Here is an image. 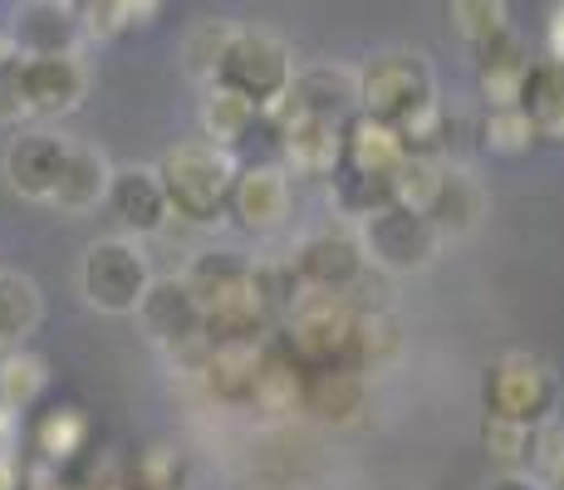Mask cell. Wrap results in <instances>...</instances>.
I'll return each mask as SVG.
<instances>
[{
	"instance_id": "obj_7",
	"label": "cell",
	"mask_w": 564,
	"mask_h": 490,
	"mask_svg": "<svg viewBox=\"0 0 564 490\" xmlns=\"http://www.w3.org/2000/svg\"><path fill=\"white\" fill-rule=\"evenodd\" d=\"M359 246L368 265L383 270V275H417V270H427L437 260L442 236L422 211L388 202L359 221Z\"/></svg>"
},
{
	"instance_id": "obj_19",
	"label": "cell",
	"mask_w": 564,
	"mask_h": 490,
	"mask_svg": "<svg viewBox=\"0 0 564 490\" xmlns=\"http://www.w3.org/2000/svg\"><path fill=\"white\" fill-rule=\"evenodd\" d=\"M108 182H113V162L89 143H69L50 206H59L64 216H84V211H94V206H104Z\"/></svg>"
},
{
	"instance_id": "obj_8",
	"label": "cell",
	"mask_w": 564,
	"mask_h": 490,
	"mask_svg": "<svg viewBox=\"0 0 564 490\" xmlns=\"http://www.w3.org/2000/svg\"><path fill=\"white\" fill-rule=\"evenodd\" d=\"M290 79H295V59H290L285 40H275L270 30H231V45L216 64V84H226L231 94H241L246 104H256L265 113L285 94Z\"/></svg>"
},
{
	"instance_id": "obj_10",
	"label": "cell",
	"mask_w": 564,
	"mask_h": 490,
	"mask_svg": "<svg viewBox=\"0 0 564 490\" xmlns=\"http://www.w3.org/2000/svg\"><path fill=\"white\" fill-rule=\"evenodd\" d=\"M20 94H25V118H64L89 94V69L79 54H20Z\"/></svg>"
},
{
	"instance_id": "obj_31",
	"label": "cell",
	"mask_w": 564,
	"mask_h": 490,
	"mask_svg": "<svg viewBox=\"0 0 564 490\" xmlns=\"http://www.w3.org/2000/svg\"><path fill=\"white\" fill-rule=\"evenodd\" d=\"M481 446L491 461H501V471H535L540 451V427H520V422L481 417Z\"/></svg>"
},
{
	"instance_id": "obj_24",
	"label": "cell",
	"mask_w": 564,
	"mask_h": 490,
	"mask_svg": "<svg viewBox=\"0 0 564 490\" xmlns=\"http://www.w3.org/2000/svg\"><path fill=\"white\" fill-rule=\"evenodd\" d=\"M45 319V300L40 285L20 270H0V353L6 348H25V339Z\"/></svg>"
},
{
	"instance_id": "obj_20",
	"label": "cell",
	"mask_w": 564,
	"mask_h": 490,
	"mask_svg": "<svg viewBox=\"0 0 564 490\" xmlns=\"http://www.w3.org/2000/svg\"><path fill=\"white\" fill-rule=\"evenodd\" d=\"M270 344L265 339H246V344H212L206 363L197 368V378L212 388V398L221 402H251L256 378L265 368Z\"/></svg>"
},
{
	"instance_id": "obj_6",
	"label": "cell",
	"mask_w": 564,
	"mask_h": 490,
	"mask_svg": "<svg viewBox=\"0 0 564 490\" xmlns=\"http://www.w3.org/2000/svg\"><path fill=\"white\" fill-rule=\"evenodd\" d=\"M138 324H143L148 339H153L162 353H172V363L192 368V373H197L206 363V353H212L206 314H202V304L192 300V290L182 285V275H167V280L148 285L143 304H138Z\"/></svg>"
},
{
	"instance_id": "obj_37",
	"label": "cell",
	"mask_w": 564,
	"mask_h": 490,
	"mask_svg": "<svg viewBox=\"0 0 564 490\" xmlns=\"http://www.w3.org/2000/svg\"><path fill=\"white\" fill-rule=\"evenodd\" d=\"M25 118V94H20V54L0 59V123H20Z\"/></svg>"
},
{
	"instance_id": "obj_12",
	"label": "cell",
	"mask_w": 564,
	"mask_h": 490,
	"mask_svg": "<svg viewBox=\"0 0 564 490\" xmlns=\"http://www.w3.org/2000/svg\"><path fill=\"white\" fill-rule=\"evenodd\" d=\"M104 206L113 211V221L123 226V236H133V241H148V236L167 231V221H172V206H167V192H162L158 167H143V162L113 167Z\"/></svg>"
},
{
	"instance_id": "obj_1",
	"label": "cell",
	"mask_w": 564,
	"mask_h": 490,
	"mask_svg": "<svg viewBox=\"0 0 564 490\" xmlns=\"http://www.w3.org/2000/svg\"><path fill=\"white\" fill-rule=\"evenodd\" d=\"M354 89H359V113L398 128L408 152H442L447 113H442L437 98V74H432L422 50L408 45L373 50L354 69Z\"/></svg>"
},
{
	"instance_id": "obj_34",
	"label": "cell",
	"mask_w": 564,
	"mask_h": 490,
	"mask_svg": "<svg viewBox=\"0 0 564 490\" xmlns=\"http://www.w3.org/2000/svg\"><path fill=\"white\" fill-rule=\"evenodd\" d=\"M535 123H530L520 108H486V123H481V143L501 157H520V152L535 148Z\"/></svg>"
},
{
	"instance_id": "obj_29",
	"label": "cell",
	"mask_w": 564,
	"mask_h": 490,
	"mask_svg": "<svg viewBox=\"0 0 564 490\" xmlns=\"http://www.w3.org/2000/svg\"><path fill=\"white\" fill-rule=\"evenodd\" d=\"M442 172H447L442 152H408V157L398 162V172L388 177V196H393L398 206H408V211H422V216H427V206L437 202Z\"/></svg>"
},
{
	"instance_id": "obj_4",
	"label": "cell",
	"mask_w": 564,
	"mask_h": 490,
	"mask_svg": "<svg viewBox=\"0 0 564 490\" xmlns=\"http://www.w3.org/2000/svg\"><path fill=\"white\" fill-rule=\"evenodd\" d=\"M560 402V378L535 353H501L481 373V412L520 427H550Z\"/></svg>"
},
{
	"instance_id": "obj_9",
	"label": "cell",
	"mask_w": 564,
	"mask_h": 490,
	"mask_svg": "<svg viewBox=\"0 0 564 490\" xmlns=\"http://www.w3.org/2000/svg\"><path fill=\"white\" fill-rule=\"evenodd\" d=\"M359 113V89H354V69L339 64H314V69H295L285 94L265 108L270 123H300V118H324V123H349Z\"/></svg>"
},
{
	"instance_id": "obj_2",
	"label": "cell",
	"mask_w": 564,
	"mask_h": 490,
	"mask_svg": "<svg viewBox=\"0 0 564 490\" xmlns=\"http://www.w3.org/2000/svg\"><path fill=\"white\" fill-rule=\"evenodd\" d=\"M162 192H167L172 216L192 226H212L226 216V202H231V182H236V162L226 148L206 143V138H192V143H172L158 162Z\"/></svg>"
},
{
	"instance_id": "obj_3",
	"label": "cell",
	"mask_w": 564,
	"mask_h": 490,
	"mask_svg": "<svg viewBox=\"0 0 564 490\" xmlns=\"http://www.w3.org/2000/svg\"><path fill=\"white\" fill-rule=\"evenodd\" d=\"M354 319H359V314H354L339 294L305 290L295 309L275 324L280 329L275 348L295 358L305 373H314V368H344L349 363V344H354Z\"/></svg>"
},
{
	"instance_id": "obj_14",
	"label": "cell",
	"mask_w": 564,
	"mask_h": 490,
	"mask_svg": "<svg viewBox=\"0 0 564 490\" xmlns=\"http://www.w3.org/2000/svg\"><path fill=\"white\" fill-rule=\"evenodd\" d=\"M64 152H69V138L50 133V128H25V133L10 138L6 148V182L15 196L25 202H50L54 182H59Z\"/></svg>"
},
{
	"instance_id": "obj_15",
	"label": "cell",
	"mask_w": 564,
	"mask_h": 490,
	"mask_svg": "<svg viewBox=\"0 0 564 490\" xmlns=\"http://www.w3.org/2000/svg\"><path fill=\"white\" fill-rule=\"evenodd\" d=\"M300 412L319 417L324 427H359L373 412V392H368V378L354 368H314V373H305Z\"/></svg>"
},
{
	"instance_id": "obj_11",
	"label": "cell",
	"mask_w": 564,
	"mask_h": 490,
	"mask_svg": "<svg viewBox=\"0 0 564 490\" xmlns=\"http://www.w3.org/2000/svg\"><path fill=\"white\" fill-rule=\"evenodd\" d=\"M6 35H10V50L25 54V59H40V54H79L84 20L74 10V0H20Z\"/></svg>"
},
{
	"instance_id": "obj_33",
	"label": "cell",
	"mask_w": 564,
	"mask_h": 490,
	"mask_svg": "<svg viewBox=\"0 0 564 490\" xmlns=\"http://www.w3.org/2000/svg\"><path fill=\"white\" fill-rule=\"evenodd\" d=\"M231 20H202V25L187 30L182 40V59H187V74L197 84H216V64H221L226 45H231Z\"/></svg>"
},
{
	"instance_id": "obj_23",
	"label": "cell",
	"mask_w": 564,
	"mask_h": 490,
	"mask_svg": "<svg viewBox=\"0 0 564 490\" xmlns=\"http://www.w3.org/2000/svg\"><path fill=\"white\" fill-rule=\"evenodd\" d=\"M520 113L535 123L540 138L564 143V59H535L520 89Z\"/></svg>"
},
{
	"instance_id": "obj_27",
	"label": "cell",
	"mask_w": 564,
	"mask_h": 490,
	"mask_svg": "<svg viewBox=\"0 0 564 490\" xmlns=\"http://www.w3.org/2000/svg\"><path fill=\"white\" fill-rule=\"evenodd\" d=\"M300 392H305V368L270 344L265 368H260L251 392V407L265 412V417H290V412H300Z\"/></svg>"
},
{
	"instance_id": "obj_39",
	"label": "cell",
	"mask_w": 564,
	"mask_h": 490,
	"mask_svg": "<svg viewBox=\"0 0 564 490\" xmlns=\"http://www.w3.org/2000/svg\"><path fill=\"white\" fill-rule=\"evenodd\" d=\"M550 59H564V6L550 20Z\"/></svg>"
},
{
	"instance_id": "obj_35",
	"label": "cell",
	"mask_w": 564,
	"mask_h": 490,
	"mask_svg": "<svg viewBox=\"0 0 564 490\" xmlns=\"http://www.w3.org/2000/svg\"><path fill=\"white\" fill-rule=\"evenodd\" d=\"M334 202H339L344 216H373L378 206H388V182H368V177H354V172H334Z\"/></svg>"
},
{
	"instance_id": "obj_32",
	"label": "cell",
	"mask_w": 564,
	"mask_h": 490,
	"mask_svg": "<svg viewBox=\"0 0 564 490\" xmlns=\"http://www.w3.org/2000/svg\"><path fill=\"white\" fill-rule=\"evenodd\" d=\"M452 10V25H457V35L476 50H486L491 40H501L506 30H511V20H506V0H447Z\"/></svg>"
},
{
	"instance_id": "obj_38",
	"label": "cell",
	"mask_w": 564,
	"mask_h": 490,
	"mask_svg": "<svg viewBox=\"0 0 564 490\" xmlns=\"http://www.w3.org/2000/svg\"><path fill=\"white\" fill-rule=\"evenodd\" d=\"M481 490H545V481L535 471H496Z\"/></svg>"
},
{
	"instance_id": "obj_16",
	"label": "cell",
	"mask_w": 564,
	"mask_h": 490,
	"mask_svg": "<svg viewBox=\"0 0 564 490\" xmlns=\"http://www.w3.org/2000/svg\"><path fill=\"white\" fill-rule=\"evenodd\" d=\"M226 211L256 236H270L290 216V177L285 167H236Z\"/></svg>"
},
{
	"instance_id": "obj_25",
	"label": "cell",
	"mask_w": 564,
	"mask_h": 490,
	"mask_svg": "<svg viewBox=\"0 0 564 490\" xmlns=\"http://www.w3.org/2000/svg\"><path fill=\"white\" fill-rule=\"evenodd\" d=\"M251 280V265H246L236 250H202V255H192V265L182 270V285L192 290V300L206 309H216V304L226 300V294H236Z\"/></svg>"
},
{
	"instance_id": "obj_26",
	"label": "cell",
	"mask_w": 564,
	"mask_h": 490,
	"mask_svg": "<svg viewBox=\"0 0 564 490\" xmlns=\"http://www.w3.org/2000/svg\"><path fill=\"white\" fill-rule=\"evenodd\" d=\"M403 353V324L393 319V309H378V314H359L354 319V344H349V363L354 373H383L388 363H398Z\"/></svg>"
},
{
	"instance_id": "obj_13",
	"label": "cell",
	"mask_w": 564,
	"mask_h": 490,
	"mask_svg": "<svg viewBox=\"0 0 564 490\" xmlns=\"http://www.w3.org/2000/svg\"><path fill=\"white\" fill-rule=\"evenodd\" d=\"M364 265H368V260H364L359 236L334 231V226L305 236V241L290 250V270L300 275V285H305V290H324V294H344L354 280L364 275Z\"/></svg>"
},
{
	"instance_id": "obj_21",
	"label": "cell",
	"mask_w": 564,
	"mask_h": 490,
	"mask_svg": "<svg viewBox=\"0 0 564 490\" xmlns=\"http://www.w3.org/2000/svg\"><path fill=\"white\" fill-rule=\"evenodd\" d=\"M481 216H486V187L466 167H452L447 162L442 187H437V202L427 206V221L437 226L442 241H447V236L457 241V236H471L476 226H481Z\"/></svg>"
},
{
	"instance_id": "obj_36",
	"label": "cell",
	"mask_w": 564,
	"mask_h": 490,
	"mask_svg": "<svg viewBox=\"0 0 564 490\" xmlns=\"http://www.w3.org/2000/svg\"><path fill=\"white\" fill-rule=\"evenodd\" d=\"M84 417H79V407H59L54 417L45 422V432H40V446H45L50 456H69L74 446L84 442Z\"/></svg>"
},
{
	"instance_id": "obj_30",
	"label": "cell",
	"mask_w": 564,
	"mask_h": 490,
	"mask_svg": "<svg viewBox=\"0 0 564 490\" xmlns=\"http://www.w3.org/2000/svg\"><path fill=\"white\" fill-rule=\"evenodd\" d=\"M45 388H50L45 358L25 353V348H6L0 353V407L6 412H30Z\"/></svg>"
},
{
	"instance_id": "obj_5",
	"label": "cell",
	"mask_w": 564,
	"mask_h": 490,
	"mask_svg": "<svg viewBox=\"0 0 564 490\" xmlns=\"http://www.w3.org/2000/svg\"><path fill=\"white\" fill-rule=\"evenodd\" d=\"M153 280L148 250L133 236H99L79 260V290L99 314H138Z\"/></svg>"
},
{
	"instance_id": "obj_22",
	"label": "cell",
	"mask_w": 564,
	"mask_h": 490,
	"mask_svg": "<svg viewBox=\"0 0 564 490\" xmlns=\"http://www.w3.org/2000/svg\"><path fill=\"white\" fill-rule=\"evenodd\" d=\"M476 69H481L486 108H520V89H525L530 59H525V50H520L516 30H506L501 40H491L486 50H476Z\"/></svg>"
},
{
	"instance_id": "obj_28",
	"label": "cell",
	"mask_w": 564,
	"mask_h": 490,
	"mask_svg": "<svg viewBox=\"0 0 564 490\" xmlns=\"http://www.w3.org/2000/svg\"><path fill=\"white\" fill-rule=\"evenodd\" d=\"M256 118H260V108H256V104H246L241 94H231L226 84H206V98H202L206 143H216V148L231 152V148L256 128Z\"/></svg>"
},
{
	"instance_id": "obj_40",
	"label": "cell",
	"mask_w": 564,
	"mask_h": 490,
	"mask_svg": "<svg viewBox=\"0 0 564 490\" xmlns=\"http://www.w3.org/2000/svg\"><path fill=\"white\" fill-rule=\"evenodd\" d=\"M540 481H545V490H564V466H555V471L540 476Z\"/></svg>"
},
{
	"instance_id": "obj_18",
	"label": "cell",
	"mask_w": 564,
	"mask_h": 490,
	"mask_svg": "<svg viewBox=\"0 0 564 490\" xmlns=\"http://www.w3.org/2000/svg\"><path fill=\"white\" fill-rule=\"evenodd\" d=\"M285 167L295 177H334L344 152V123H324V118H300V123L275 128Z\"/></svg>"
},
{
	"instance_id": "obj_41",
	"label": "cell",
	"mask_w": 564,
	"mask_h": 490,
	"mask_svg": "<svg viewBox=\"0 0 564 490\" xmlns=\"http://www.w3.org/2000/svg\"><path fill=\"white\" fill-rule=\"evenodd\" d=\"M10 54L15 50H10V35H6V25H0V59H10Z\"/></svg>"
},
{
	"instance_id": "obj_17",
	"label": "cell",
	"mask_w": 564,
	"mask_h": 490,
	"mask_svg": "<svg viewBox=\"0 0 564 490\" xmlns=\"http://www.w3.org/2000/svg\"><path fill=\"white\" fill-rule=\"evenodd\" d=\"M403 157H408V143L398 128L378 123V118H368V113H354L349 123H344L339 172H354V177H368V182H388Z\"/></svg>"
}]
</instances>
